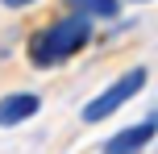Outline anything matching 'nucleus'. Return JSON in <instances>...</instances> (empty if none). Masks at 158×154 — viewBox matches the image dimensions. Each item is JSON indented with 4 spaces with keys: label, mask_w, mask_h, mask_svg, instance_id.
I'll return each instance as SVG.
<instances>
[{
    "label": "nucleus",
    "mask_w": 158,
    "mask_h": 154,
    "mask_svg": "<svg viewBox=\"0 0 158 154\" xmlns=\"http://www.w3.org/2000/svg\"><path fill=\"white\" fill-rule=\"evenodd\" d=\"M38 108H42V100L33 96V92H8L4 100H0V125H21V121H29V117H38Z\"/></svg>",
    "instance_id": "4"
},
{
    "label": "nucleus",
    "mask_w": 158,
    "mask_h": 154,
    "mask_svg": "<svg viewBox=\"0 0 158 154\" xmlns=\"http://www.w3.org/2000/svg\"><path fill=\"white\" fill-rule=\"evenodd\" d=\"M154 133H158V113L150 117V121H137V125L117 129L108 142H104V150H100V154H142V150L154 142Z\"/></svg>",
    "instance_id": "3"
},
{
    "label": "nucleus",
    "mask_w": 158,
    "mask_h": 154,
    "mask_svg": "<svg viewBox=\"0 0 158 154\" xmlns=\"http://www.w3.org/2000/svg\"><path fill=\"white\" fill-rule=\"evenodd\" d=\"M87 42H92V21H83L75 13L58 17V21H50L46 29H38L29 38V63L33 67H58L67 58H75Z\"/></svg>",
    "instance_id": "1"
},
{
    "label": "nucleus",
    "mask_w": 158,
    "mask_h": 154,
    "mask_svg": "<svg viewBox=\"0 0 158 154\" xmlns=\"http://www.w3.org/2000/svg\"><path fill=\"white\" fill-rule=\"evenodd\" d=\"M71 13L83 17V21H92V17L112 21V17H121V4H117V0H79V4H71Z\"/></svg>",
    "instance_id": "5"
},
{
    "label": "nucleus",
    "mask_w": 158,
    "mask_h": 154,
    "mask_svg": "<svg viewBox=\"0 0 158 154\" xmlns=\"http://www.w3.org/2000/svg\"><path fill=\"white\" fill-rule=\"evenodd\" d=\"M142 88H146V67H129V71L121 75L117 83H108V88H104L96 100H87L79 117H83L87 125H96V121H108V117H117V113H121V108H125V104H129V100H133Z\"/></svg>",
    "instance_id": "2"
}]
</instances>
